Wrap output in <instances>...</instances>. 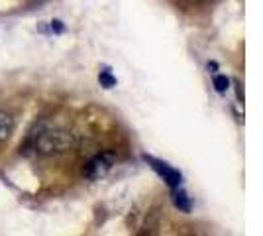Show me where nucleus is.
<instances>
[{"mask_svg":"<svg viewBox=\"0 0 263 236\" xmlns=\"http://www.w3.org/2000/svg\"><path fill=\"white\" fill-rule=\"evenodd\" d=\"M116 159H118V156H116L112 150H104V152H100L97 156H92L87 164H85V168H83L85 179H88V181L102 179L110 169L114 168Z\"/></svg>","mask_w":263,"mask_h":236,"instance_id":"2","label":"nucleus"},{"mask_svg":"<svg viewBox=\"0 0 263 236\" xmlns=\"http://www.w3.org/2000/svg\"><path fill=\"white\" fill-rule=\"evenodd\" d=\"M212 83H214V89H216L218 95H226V90L230 89V79L226 75H214Z\"/></svg>","mask_w":263,"mask_h":236,"instance_id":"7","label":"nucleus"},{"mask_svg":"<svg viewBox=\"0 0 263 236\" xmlns=\"http://www.w3.org/2000/svg\"><path fill=\"white\" fill-rule=\"evenodd\" d=\"M75 146H77L75 136L65 132V130H57V128L42 130L33 138V148L44 156L65 154V152H71Z\"/></svg>","mask_w":263,"mask_h":236,"instance_id":"1","label":"nucleus"},{"mask_svg":"<svg viewBox=\"0 0 263 236\" xmlns=\"http://www.w3.org/2000/svg\"><path fill=\"white\" fill-rule=\"evenodd\" d=\"M171 199H173V205H175L181 213H191L193 201H191V197H189L186 191L183 189V185L177 187V189H171Z\"/></svg>","mask_w":263,"mask_h":236,"instance_id":"4","label":"nucleus"},{"mask_svg":"<svg viewBox=\"0 0 263 236\" xmlns=\"http://www.w3.org/2000/svg\"><path fill=\"white\" fill-rule=\"evenodd\" d=\"M49 30H51V34L55 35H61V34H65V24L61 22V20H51L49 22Z\"/></svg>","mask_w":263,"mask_h":236,"instance_id":"8","label":"nucleus"},{"mask_svg":"<svg viewBox=\"0 0 263 236\" xmlns=\"http://www.w3.org/2000/svg\"><path fill=\"white\" fill-rule=\"evenodd\" d=\"M143 159H145V161L149 164V168L154 169L155 173L167 183L169 189H177V187L183 185V175H181V171L173 168L171 164H167V161L159 159V157H154V156H143Z\"/></svg>","mask_w":263,"mask_h":236,"instance_id":"3","label":"nucleus"},{"mask_svg":"<svg viewBox=\"0 0 263 236\" xmlns=\"http://www.w3.org/2000/svg\"><path fill=\"white\" fill-rule=\"evenodd\" d=\"M99 83L100 87H104V89H114L118 85V79L114 77V73H112L110 67H102L99 73Z\"/></svg>","mask_w":263,"mask_h":236,"instance_id":"6","label":"nucleus"},{"mask_svg":"<svg viewBox=\"0 0 263 236\" xmlns=\"http://www.w3.org/2000/svg\"><path fill=\"white\" fill-rule=\"evenodd\" d=\"M14 130V116L10 113L0 111V142H6Z\"/></svg>","mask_w":263,"mask_h":236,"instance_id":"5","label":"nucleus"},{"mask_svg":"<svg viewBox=\"0 0 263 236\" xmlns=\"http://www.w3.org/2000/svg\"><path fill=\"white\" fill-rule=\"evenodd\" d=\"M186 2H193V4H197V2H200V0H186Z\"/></svg>","mask_w":263,"mask_h":236,"instance_id":"9","label":"nucleus"}]
</instances>
